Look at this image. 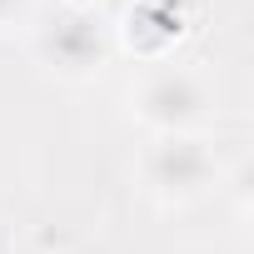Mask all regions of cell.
<instances>
[{
	"label": "cell",
	"instance_id": "1",
	"mask_svg": "<svg viewBox=\"0 0 254 254\" xmlns=\"http://www.w3.org/2000/svg\"><path fill=\"white\" fill-rule=\"evenodd\" d=\"M135 110L145 125L165 135H185L194 120L209 115V85L199 70H185V65H160L140 80L135 90Z\"/></svg>",
	"mask_w": 254,
	"mask_h": 254
},
{
	"label": "cell",
	"instance_id": "2",
	"mask_svg": "<svg viewBox=\"0 0 254 254\" xmlns=\"http://www.w3.org/2000/svg\"><path fill=\"white\" fill-rule=\"evenodd\" d=\"M214 175H219V165L199 135H165L145 155V180L165 199H194V194H204V185Z\"/></svg>",
	"mask_w": 254,
	"mask_h": 254
},
{
	"label": "cell",
	"instance_id": "3",
	"mask_svg": "<svg viewBox=\"0 0 254 254\" xmlns=\"http://www.w3.org/2000/svg\"><path fill=\"white\" fill-rule=\"evenodd\" d=\"M40 55L60 75H90L105 65V35L85 10H65L55 25L40 30Z\"/></svg>",
	"mask_w": 254,
	"mask_h": 254
},
{
	"label": "cell",
	"instance_id": "4",
	"mask_svg": "<svg viewBox=\"0 0 254 254\" xmlns=\"http://www.w3.org/2000/svg\"><path fill=\"white\" fill-rule=\"evenodd\" d=\"M185 35V15L175 0H145L140 10H130V20H125V40H130L140 55H165L175 40Z\"/></svg>",
	"mask_w": 254,
	"mask_h": 254
},
{
	"label": "cell",
	"instance_id": "5",
	"mask_svg": "<svg viewBox=\"0 0 254 254\" xmlns=\"http://www.w3.org/2000/svg\"><path fill=\"white\" fill-rule=\"evenodd\" d=\"M25 10V0H0V25H5V20H15Z\"/></svg>",
	"mask_w": 254,
	"mask_h": 254
},
{
	"label": "cell",
	"instance_id": "6",
	"mask_svg": "<svg viewBox=\"0 0 254 254\" xmlns=\"http://www.w3.org/2000/svg\"><path fill=\"white\" fill-rule=\"evenodd\" d=\"M85 5H90V0H70V10H85Z\"/></svg>",
	"mask_w": 254,
	"mask_h": 254
}]
</instances>
